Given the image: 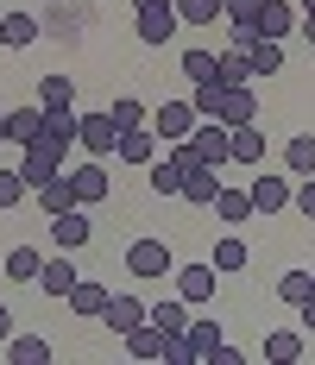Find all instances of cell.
Segmentation results:
<instances>
[{
  "label": "cell",
  "instance_id": "6da1fadb",
  "mask_svg": "<svg viewBox=\"0 0 315 365\" xmlns=\"http://www.w3.org/2000/svg\"><path fill=\"white\" fill-rule=\"evenodd\" d=\"M189 145H196V158H202V164H214V170H227V164H234V133H227L221 120H196Z\"/></svg>",
  "mask_w": 315,
  "mask_h": 365
},
{
  "label": "cell",
  "instance_id": "7a4b0ae2",
  "mask_svg": "<svg viewBox=\"0 0 315 365\" xmlns=\"http://www.w3.org/2000/svg\"><path fill=\"white\" fill-rule=\"evenodd\" d=\"M246 189H252V208H259V215H284V208H290V195H296L290 170H259Z\"/></svg>",
  "mask_w": 315,
  "mask_h": 365
},
{
  "label": "cell",
  "instance_id": "3957f363",
  "mask_svg": "<svg viewBox=\"0 0 315 365\" xmlns=\"http://www.w3.org/2000/svg\"><path fill=\"white\" fill-rule=\"evenodd\" d=\"M44 227H51V246H57V252H82V246L95 240V220L82 215V208H64V215H51Z\"/></svg>",
  "mask_w": 315,
  "mask_h": 365
},
{
  "label": "cell",
  "instance_id": "277c9868",
  "mask_svg": "<svg viewBox=\"0 0 315 365\" xmlns=\"http://www.w3.org/2000/svg\"><path fill=\"white\" fill-rule=\"evenodd\" d=\"M76 145L89 151V158H107V151L120 145V126H114V113H82V120H76Z\"/></svg>",
  "mask_w": 315,
  "mask_h": 365
},
{
  "label": "cell",
  "instance_id": "5b68a950",
  "mask_svg": "<svg viewBox=\"0 0 315 365\" xmlns=\"http://www.w3.org/2000/svg\"><path fill=\"white\" fill-rule=\"evenodd\" d=\"M126 271H133V277H171L176 258H171L164 240H133V246H126Z\"/></svg>",
  "mask_w": 315,
  "mask_h": 365
},
{
  "label": "cell",
  "instance_id": "8992f818",
  "mask_svg": "<svg viewBox=\"0 0 315 365\" xmlns=\"http://www.w3.org/2000/svg\"><path fill=\"white\" fill-rule=\"evenodd\" d=\"M196 120H202L196 101H164V108L151 113V133H158L164 145H176V139H189V133H196Z\"/></svg>",
  "mask_w": 315,
  "mask_h": 365
},
{
  "label": "cell",
  "instance_id": "52a82bcc",
  "mask_svg": "<svg viewBox=\"0 0 315 365\" xmlns=\"http://www.w3.org/2000/svg\"><path fill=\"white\" fill-rule=\"evenodd\" d=\"M171 277H176V296H183L189 309H202V302H214V277H221V271L202 258V264H176Z\"/></svg>",
  "mask_w": 315,
  "mask_h": 365
},
{
  "label": "cell",
  "instance_id": "ba28073f",
  "mask_svg": "<svg viewBox=\"0 0 315 365\" xmlns=\"http://www.w3.org/2000/svg\"><path fill=\"white\" fill-rule=\"evenodd\" d=\"M296 26H303V13L290 0H259V13H252V32L259 38H290Z\"/></svg>",
  "mask_w": 315,
  "mask_h": 365
},
{
  "label": "cell",
  "instance_id": "9c48e42d",
  "mask_svg": "<svg viewBox=\"0 0 315 365\" xmlns=\"http://www.w3.org/2000/svg\"><path fill=\"white\" fill-rule=\"evenodd\" d=\"M145 315H151V309H145L139 296H126V290H114V296H107V309H101V328H107V334H120V340H126V334L139 328Z\"/></svg>",
  "mask_w": 315,
  "mask_h": 365
},
{
  "label": "cell",
  "instance_id": "30bf717a",
  "mask_svg": "<svg viewBox=\"0 0 315 365\" xmlns=\"http://www.w3.org/2000/svg\"><path fill=\"white\" fill-rule=\"evenodd\" d=\"M70 182H76V202H82V208H95V202H107V195H114V177H107L101 158H95V164H76Z\"/></svg>",
  "mask_w": 315,
  "mask_h": 365
},
{
  "label": "cell",
  "instance_id": "8fae6325",
  "mask_svg": "<svg viewBox=\"0 0 315 365\" xmlns=\"http://www.w3.org/2000/svg\"><path fill=\"white\" fill-rule=\"evenodd\" d=\"M38 38H44V19H38V13H19V6L0 13V44H6V51H26Z\"/></svg>",
  "mask_w": 315,
  "mask_h": 365
},
{
  "label": "cell",
  "instance_id": "7c38bea8",
  "mask_svg": "<svg viewBox=\"0 0 315 365\" xmlns=\"http://www.w3.org/2000/svg\"><path fill=\"white\" fill-rule=\"evenodd\" d=\"M76 284H82V271L70 264V252L44 258V271H38V290H44V296H57V302H64V296H70Z\"/></svg>",
  "mask_w": 315,
  "mask_h": 365
},
{
  "label": "cell",
  "instance_id": "4fadbf2b",
  "mask_svg": "<svg viewBox=\"0 0 315 365\" xmlns=\"http://www.w3.org/2000/svg\"><path fill=\"white\" fill-rule=\"evenodd\" d=\"M38 139H44V108H38V101H32V108H13V113H6V145L26 151V145H38Z\"/></svg>",
  "mask_w": 315,
  "mask_h": 365
},
{
  "label": "cell",
  "instance_id": "5bb4252c",
  "mask_svg": "<svg viewBox=\"0 0 315 365\" xmlns=\"http://www.w3.org/2000/svg\"><path fill=\"white\" fill-rule=\"evenodd\" d=\"M114 158H120V164H145V170H151V158H158V133H151V126H126V133H120V145H114Z\"/></svg>",
  "mask_w": 315,
  "mask_h": 365
},
{
  "label": "cell",
  "instance_id": "9a60e30c",
  "mask_svg": "<svg viewBox=\"0 0 315 365\" xmlns=\"http://www.w3.org/2000/svg\"><path fill=\"white\" fill-rule=\"evenodd\" d=\"M32 195H38V208H44V220H51V215H64V208H82V202H76V182H70V170H57L51 182H38Z\"/></svg>",
  "mask_w": 315,
  "mask_h": 365
},
{
  "label": "cell",
  "instance_id": "2e32d148",
  "mask_svg": "<svg viewBox=\"0 0 315 365\" xmlns=\"http://www.w3.org/2000/svg\"><path fill=\"white\" fill-rule=\"evenodd\" d=\"M252 120H259V95H252V82L227 88V95H221V126H252Z\"/></svg>",
  "mask_w": 315,
  "mask_h": 365
},
{
  "label": "cell",
  "instance_id": "e0dca14e",
  "mask_svg": "<svg viewBox=\"0 0 315 365\" xmlns=\"http://www.w3.org/2000/svg\"><path fill=\"white\" fill-rule=\"evenodd\" d=\"M214 195H221V170H214V164H196V170L183 177V202H189V208H214Z\"/></svg>",
  "mask_w": 315,
  "mask_h": 365
},
{
  "label": "cell",
  "instance_id": "ac0fdd59",
  "mask_svg": "<svg viewBox=\"0 0 315 365\" xmlns=\"http://www.w3.org/2000/svg\"><path fill=\"white\" fill-rule=\"evenodd\" d=\"M164 340H171V334H164L151 315H145L139 328L126 334V359H164Z\"/></svg>",
  "mask_w": 315,
  "mask_h": 365
},
{
  "label": "cell",
  "instance_id": "d6986e66",
  "mask_svg": "<svg viewBox=\"0 0 315 365\" xmlns=\"http://www.w3.org/2000/svg\"><path fill=\"white\" fill-rule=\"evenodd\" d=\"M133 19H139V26H133L139 44H171L176 26H183V19H176V6H164V13H133Z\"/></svg>",
  "mask_w": 315,
  "mask_h": 365
},
{
  "label": "cell",
  "instance_id": "ffe728a7",
  "mask_svg": "<svg viewBox=\"0 0 315 365\" xmlns=\"http://www.w3.org/2000/svg\"><path fill=\"white\" fill-rule=\"evenodd\" d=\"M6 359H13V365H51V340H44V334H19V328H13Z\"/></svg>",
  "mask_w": 315,
  "mask_h": 365
},
{
  "label": "cell",
  "instance_id": "44dd1931",
  "mask_svg": "<svg viewBox=\"0 0 315 365\" xmlns=\"http://www.w3.org/2000/svg\"><path fill=\"white\" fill-rule=\"evenodd\" d=\"M107 296H114V290H107V284H95V277H82V284H76V290L64 296V302H70L76 315H89V322H101V309H107Z\"/></svg>",
  "mask_w": 315,
  "mask_h": 365
},
{
  "label": "cell",
  "instance_id": "7402d4cb",
  "mask_svg": "<svg viewBox=\"0 0 315 365\" xmlns=\"http://www.w3.org/2000/svg\"><path fill=\"white\" fill-rule=\"evenodd\" d=\"M183 346H189L196 365H209L214 346H221V322H189V328H183Z\"/></svg>",
  "mask_w": 315,
  "mask_h": 365
},
{
  "label": "cell",
  "instance_id": "603a6c76",
  "mask_svg": "<svg viewBox=\"0 0 315 365\" xmlns=\"http://www.w3.org/2000/svg\"><path fill=\"white\" fill-rule=\"evenodd\" d=\"M303 359V334L296 328H271L265 334V365H296Z\"/></svg>",
  "mask_w": 315,
  "mask_h": 365
},
{
  "label": "cell",
  "instance_id": "cb8c5ba5",
  "mask_svg": "<svg viewBox=\"0 0 315 365\" xmlns=\"http://www.w3.org/2000/svg\"><path fill=\"white\" fill-rule=\"evenodd\" d=\"M246 63H252V76H278L284 70V38H252L246 44Z\"/></svg>",
  "mask_w": 315,
  "mask_h": 365
},
{
  "label": "cell",
  "instance_id": "d4e9b609",
  "mask_svg": "<svg viewBox=\"0 0 315 365\" xmlns=\"http://www.w3.org/2000/svg\"><path fill=\"white\" fill-rule=\"evenodd\" d=\"M214 215L227 220V227L252 220V215H259V208H252V189H227V182H221V195H214Z\"/></svg>",
  "mask_w": 315,
  "mask_h": 365
},
{
  "label": "cell",
  "instance_id": "484cf974",
  "mask_svg": "<svg viewBox=\"0 0 315 365\" xmlns=\"http://www.w3.org/2000/svg\"><path fill=\"white\" fill-rule=\"evenodd\" d=\"M38 108H76V82H70L64 70L38 76Z\"/></svg>",
  "mask_w": 315,
  "mask_h": 365
},
{
  "label": "cell",
  "instance_id": "4316f807",
  "mask_svg": "<svg viewBox=\"0 0 315 365\" xmlns=\"http://www.w3.org/2000/svg\"><path fill=\"white\" fill-rule=\"evenodd\" d=\"M234 133V164H265V133H259V120L252 126H227Z\"/></svg>",
  "mask_w": 315,
  "mask_h": 365
},
{
  "label": "cell",
  "instance_id": "83f0119b",
  "mask_svg": "<svg viewBox=\"0 0 315 365\" xmlns=\"http://www.w3.org/2000/svg\"><path fill=\"white\" fill-rule=\"evenodd\" d=\"M183 177H189V170L176 164L171 151H164V158H151V195H183Z\"/></svg>",
  "mask_w": 315,
  "mask_h": 365
},
{
  "label": "cell",
  "instance_id": "f1b7e54d",
  "mask_svg": "<svg viewBox=\"0 0 315 365\" xmlns=\"http://www.w3.org/2000/svg\"><path fill=\"white\" fill-rule=\"evenodd\" d=\"M214 271H246V264H252V252H246V240L240 233H221V240H214V258H209Z\"/></svg>",
  "mask_w": 315,
  "mask_h": 365
},
{
  "label": "cell",
  "instance_id": "f546056e",
  "mask_svg": "<svg viewBox=\"0 0 315 365\" xmlns=\"http://www.w3.org/2000/svg\"><path fill=\"white\" fill-rule=\"evenodd\" d=\"M38 271H44V252L38 246H13L6 252V277L13 284H38Z\"/></svg>",
  "mask_w": 315,
  "mask_h": 365
},
{
  "label": "cell",
  "instance_id": "4dcf8cb0",
  "mask_svg": "<svg viewBox=\"0 0 315 365\" xmlns=\"http://www.w3.org/2000/svg\"><path fill=\"white\" fill-rule=\"evenodd\" d=\"M284 170H290V177H315V133H296V139L284 145Z\"/></svg>",
  "mask_w": 315,
  "mask_h": 365
},
{
  "label": "cell",
  "instance_id": "1f68e13d",
  "mask_svg": "<svg viewBox=\"0 0 315 365\" xmlns=\"http://www.w3.org/2000/svg\"><path fill=\"white\" fill-rule=\"evenodd\" d=\"M278 296L290 302V309H303V302L315 296V271H284V277H278Z\"/></svg>",
  "mask_w": 315,
  "mask_h": 365
},
{
  "label": "cell",
  "instance_id": "d6a6232c",
  "mask_svg": "<svg viewBox=\"0 0 315 365\" xmlns=\"http://www.w3.org/2000/svg\"><path fill=\"white\" fill-rule=\"evenodd\" d=\"M214 76H221L227 88H240V82H252V63H246V51H221V57H214Z\"/></svg>",
  "mask_w": 315,
  "mask_h": 365
},
{
  "label": "cell",
  "instance_id": "836d02e7",
  "mask_svg": "<svg viewBox=\"0 0 315 365\" xmlns=\"http://www.w3.org/2000/svg\"><path fill=\"white\" fill-rule=\"evenodd\" d=\"M107 113H114V126H120V133H126V126H151V113H145L139 95H120V101H114Z\"/></svg>",
  "mask_w": 315,
  "mask_h": 365
},
{
  "label": "cell",
  "instance_id": "e575fe53",
  "mask_svg": "<svg viewBox=\"0 0 315 365\" xmlns=\"http://www.w3.org/2000/svg\"><path fill=\"white\" fill-rule=\"evenodd\" d=\"M176 19L183 26H214L221 19V0H176Z\"/></svg>",
  "mask_w": 315,
  "mask_h": 365
},
{
  "label": "cell",
  "instance_id": "d590c367",
  "mask_svg": "<svg viewBox=\"0 0 315 365\" xmlns=\"http://www.w3.org/2000/svg\"><path fill=\"white\" fill-rule=\"evenodd\" d=\"M151 322H158L164 334H183V328H189V302H183V296H176V302H158Z\"/></svg>",
  "mask_w": 315,
  "mask_h": 365
},
{
  "label": "cell",
  "instance_id": "8d00e7d4",
  "mask_svg": "<svg viewBox=\"0 0 315 365\" xmlns=\"http://www.w3.org/2000/svg\"><path fill=\"white\" fill-rule=\"evenodd\" d=\"M221 95H227V82H196V95H189V101H196L202 120H221Z\"/></svg>",
  "mask_w": 315,
  "mask_h": 365
},
{
  "label": "cell",
  "instance_id": "74e56055",
  "mask_svg": "<svg viewBox=\"0 0 315 365\" xmlns=\"http://www.w3.org/2000/svg\"><path fill=\"white\" fill-rule=\"evenodd\" d=\"M57 170H64V164H51L44 151H26V158H19V177L32 182V189H38V182H51V177H57Z\"/></svg>",
  "mask_w": 315,
  "mask_h": 365
},
{
  "label": "cell",
  "instance_id": "f35d334b",
  "mask_svg": "<svg viewBox=\"0 0 315 365\" xmlns=\"http://www.w3.org/2000/svg\"><path fill=\"white\" fill-rule=\"evenodd\" d=\"M26 195H32V182L19 177V170H0V208H19Z\"/></svg>",
  "mask_w": 315,
  "mask_h": 365
},
{
  "label": "cell",
  "instance_id": "ab89813d",
  "mask_svg": "<svg viewBox=\"0 0 315 365\" xmlns=\"http://www.w3.org/2000/svg\"><path fill=\"white\" fill-rule=\"evenodd\" d=\"M183 76H189V82H221V76H214V57H209V51H183Z\"/></svg>",
  "mask_w": 315,
  "mask_h": 365
},
{
  "label": "cell",
  "instance_id": "60d3db41",
  "mask_svg": "<svg viewBox=\"0 0 315 365\" xmlns=\"http://www.w3.org/2000/svg\"><path fill=\"white\" fill-rule=\"evenodd\" d=\"M38 19H44V32H51V38H76L70 13H64V0H51V13H38Z\"/></svg>",
  "mask_w": 315,
  "mask_h": 365
},
{
  "label": "cell",
  "instance_id": "b9f144b4",
  "mask_svg": "<svg viewBox=\"0 0 315 365\" xmlns=\"http://www.w3.org/2000/svg\"><path fill=\"white\" fill-rule=\"evenodd\" d=\"M252 13H259V0H221V19L227 26H252Z\"/></svg>",
  "mask_w": 315,
  "mask_h": 365
},
{
  "label": "cell",
  "instance_id": "7bdbcfd3",
  "mask_svg": "<svg viewBox=\"0 0 315 365\" xmlns=\"http://www.w3.org/2000/svg\"><path fill=\"white\" fill-rule=\"evenodd\" d=\"M290 208H296L303 220H315V177H303V182H296V195H290Z\"/></svg>",
  "mask_w": 315,
  "mask_h": 365
},
{
  "label": "cell",
  "instance_id": "ee69618b",
  "mask_svg": "<svg viewBox=\"0 0 315 365\" xmlns=\"http://www.w3.org/2000/svg\"><path fill=\"white\" fill-rule=\"evenodd\" d=\"M209 365H246V353H240V346H227V340H221V346H214V359Z\"/></svg>",
  "mask_w": 315,
  "mask_h": 365
},
{
  "label": "cell",
  "instance_id": "f6af8a7d",
  "mask_svg": "<svg viewBox=\"0 0 315 365\" xmlns=\"http://www.w3.org/2000/svg\"><path fill=\"white\" fill-rule=\"evenodd\" d=\"M13 322H19V315H13V309H6V302H0V346H6V340H13Z\"/></svg>",
  "mask_w": 315,
  "mask_h": 365
},
{
  "label": "cell",
  "instance_id": "bcb514c9",
  "mask_svg": "<svg viewBox=\"0 0 315 365\" xmlns=\"http://www.w3.org/2000/svg\"><path fill=\"white\" fill-rule=\"evenodd\" d=\"M296 322H303V334H315V296L303 302V309H296Z\"/></svg>",
  "mask_w": 315,
  "mask_h": 365
},
{
  "label": "cell",
  "instance_id": "7dc6e473",
  "mask_svg": "<svg viewBox=\"0 0 315 365\" xmlns=\"http://www.w3.org/2000/svg\"><path fill=\"white\" fill-rule=\"evenodd\" d=\"M164 6H176V0H133V13H164Z\"/></svg>",
  "mask_w": 315,
  "mask_h": 365
},
{
  "label": "cell",
  "instance_id": "c3c4849f",
  "mask_svg": "<svg viewBox=\"0 0 315 365\" xmlns=\"http://www.w3.org/2000/svg\"><path fill=\"white\" fill-rule=\"evenodd\" d=\"M303 38H309V44H315V13H303Z\"/></svg>",
  "mask_w": 315,
  "mask_h": 365
},
{
  "label": "cell",
  "instance_id": "681fc988",
  "mask_svg": "<svg viewBox=\"0 0 315 365\" xmlns=\"http://www.w3.org/2000/svg\"><path fill=\"white\" fill-rule=\"evenodd\" d=\"M0 145H6V113H0Z\"/></svg>",
  "mask_w": 315,
  "mask_h": 365
},
{
  "label": "cell",
  "instance_id": "f907efd6",
  "mask_svg": "<svg viewBox=\"0 0 315 365\" xmlns=\"http://www.w3.org/2000/svg\"><path fill=\"white\" fill-rule=\"evenodd\" d=\"M296 13H315V0H303V6H296Z\"/></svg>",
  "mask_w": 315,
  "mask_h": 365
}]
</instances>
